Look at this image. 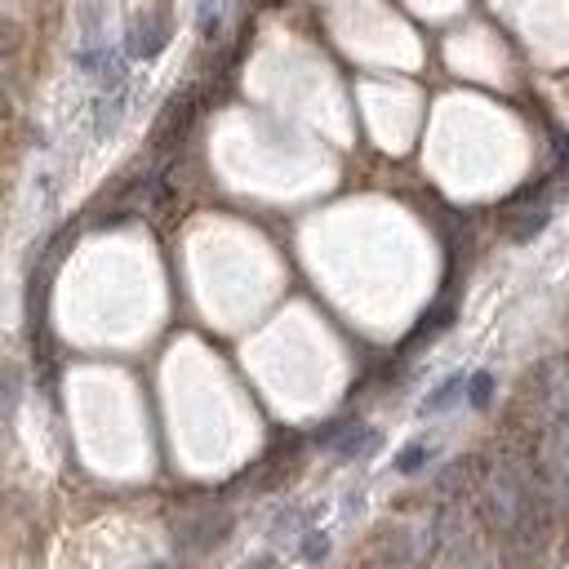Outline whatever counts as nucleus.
<instances>
[{"label": "nucleus", "mask_w": 569, "mask_h": 569, "mask_svg": "<svg viewBox=\"0 0 569 569\" xmlns=\"http://www.w3.org/2000/svg\"><path fill=\"white\" fill-rule=\"evenodd\" d=\"M197 116H201V89L187 85V89H178L174 99L165 103V112L156 121V134H152L156 152H178L182 142H187V134H192Z\"/></svg>", "instance_id": "1"}, {"label": "nucleus", "mask_w": 569, "mask_h": 569, "mask_svg": "<svg viewBox=\"0 0 569 569\" xmlns=\"http://www.w3.org/2000/svg\"><path fill=\"white\" fill-rule=\"evenodd\" d=\"M534 197H539V187H530V192H516L503 205V231H507V241H516V245L534 241V236L547 227V218H552V205L534 201Z\"/></svg>", "instance_id": "2"}, {"label": "nucleus", "mask_w": 569, "mask_h": 569, "mask_svg": "<svg viewBox=\"0 0 569 569\" xmlns=\"http://www.w3.org/2000/svg\"><path fill=\"white\" fill-rule=\"evenodd\" d=\"M174 36V23H169V10H142L134 23H129V36H125V50L129 59H156Z\"/></svg>", "instance_id": "3"}, {"label": "nucleus", "mask_w": 569, "mask_h": 569, "mask_svg": "<svg viewBox=\"0 0 569 569\" xmlns=\"http://www.w3.org/2000/svg\"><path fill=\"white\" fill-rule=\"evenodd\" d=\"M227 534H231V516L227 511H197V516H182L174 526V539H178L182 552H210Z\"/></svg>", "instance_id": "4"}, {"label": "nucleus", "mask_w": 569, "mask_h": 569, "mask_svg": "<svg viewBox=\"0 0 569 569\" xmlns=\"http://www.w3.org/2000/svg\"><path fill=\"white\" fill-rule=\"evenodd\" d=\"M450 325H454V303H437L432 312H427V316L409 329V339H405V347H401V352H414V347H422V343H432L437 334H445Z\"/></svg>", "instance_id": "5"}, {"label": "nucleus", "mask_w": 569, "mask_h": 569, "mask_svg": "<svg viewBox=\"0 0 569 569\" xmlns=\"http://www.w3.org/2000/svg\"><path fill=\"white\" fill-rule=\"evenodd\" d=\"M374 445H378V432H374V427H365V422H352L347 432H343L334 445H329V450H334L343 463H352V458H365Z\"/></svg>", "instance_id": "6"}, {"label": "nucleus", "mask_w": 569, "mask_h": 569, "mask_svg": "<svg viewBox=\"0 0 569 569\" xmlns=\"http://www.w3.org/2000/svg\"><path fill=\"white\" fill-rule=\"evenodd\" d=\"M463 392H467V374H450L445 383H441L432 396L422 401V414H441V409H450V405H454Z\"/></svg>", "instance_id": "7"}, {"label": "nucleus", "mask_w": 569, "mask_h": 569, "mask_svg": "<svg viewBox=\"0 0 569 569\" xmlns=\"http://www.w3.org/2000/svg\"><path fill=\"white\" fill-rule=\"evenodd\" d=\"M467 401H471V409H485L490 401H494V374H471L467 378Z\"/></svg>", "instance_id": "8"}, {"label": "nucleus", "mask_w": 569, "mask_h": 569, "mask_svg": "<svg viewBox=\"0 0 569 569\" xmlns=\"http://www.w3.org/2000/svg\"><path fill=\"white\" fill-rule=\"evenodd\" d=\"M427 458H432V450H427L422 441H414V445H405V450L396 454V471H405V477H409V471H418Z\"/></svg>", "instance_id": "9"}, {"label": "nucleus", "mask_w": 569, "mask_h": 569, "mask_svg": "<svg viewBox=\"0 0 569 569\" xmlns=\"http://www.w3.org/2000/svg\"><path fill=\"white\" fill-rule=\"evenodd\" d=\"M14 401H18V369H0V409H14Z\"/></svg>", "instance_id": "10"}, {"label": "nucleus", "mask_w": 569, "mask_h": 569, "mask_svg": "<svg viewBox=\"0 0 569 569\" xmlns=\"http://www.w3.org/2000/svg\"><path fill=\"white\" fill-rule=\"evenodd\" d=\"M325 552H329V539H325V534H307V539H303V560L320 565V560H325Z\"/></svg>", "instance_id": "11"}, {"label": "nucleus", "mask_w": 569, "mask_h": 569, "mask_svg": "<svg viewBox=\"0 0 569 569\" xmlns=\"http://www.w3.org/2000/svg\"><path fill=\"white\" fill-rule=\"evenodd\" d=\"M250 569H271V556H263V560H254Z\"/></svg>", "instance_id": "12"}, {"label": "nucleus", "mask_w": 569, "mask_h": 569, "mask_svg": "<svg viewBox=\"0 0 569 569\" xmlns=\"http://www.w3.org/2000/svg\"><path fill=\"white\" fill-rule=\"evenodd\" d=\"M263 5H280V0H263Z\"/></svg>", "instance_id": "13"}]
</instances>
